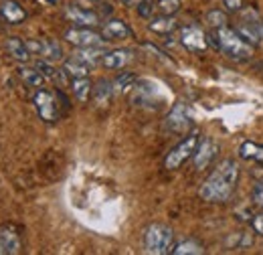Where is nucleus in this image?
I'll use <instances>...</instances> for the list:
<instances>
[{
	"label": "nucleus",
	"mask_w": 263,
	"mask_h": 255,
	"mask_svg": "<svg viewBox=\"0 0 263 255\" xmlns=\"http://www.w3.org/2000/svg\"><path fill=\"white\" fill-rule=\"evenodd\" d=\"M237 180H239L237 162L233 158L223 160L213 170V174L202 183V187L198 189V196L206 203H227L235 192Z\"/></svg>",
	"instance_id": "1"
},
{
	"label": "nucleus",
	"mask_w": 263,
	"mask_h": 255,
	"mask_svg": "<svg viewBox=\"0 0 263 255\" xmlns=\"http://www.w3.org/2000/svg\"><path fill=\"white\" fill-rule=\"evenodd\" d=\"M211 39L215 41L219 51H223L227 57L235 59V61H247L253 57V45L247 43L235 29H229V27L215 29Z\"/></svg>",
	"instance_id": "2"
},
{
	"label": "nucleus",
	"mask_w": 263,
	"mask_h": 255,
	"mask_svg": "<svg viewBox=\"0 0 263 255\" xmlns=\"http://www.w3.org/2000/svg\"><path fill=\"white\" fill-rule=\"evenodd\" d=\"M144 249L152 255L172 253V249H174V231L162 223H152L144 233Z\"/></svg>",
	"instance_id": "3"
},
{
	"label": "nucleus",
	"mask_w": 263,
	"mask_h": 255,
	"mask_svg": "<svg viewBox=\"0 0 263 255\" xmlns=\"http://www.w3.org/2000/svg\"><path fill=\"white\" fill-rule=\"evenodd\" d=\"M198 134H189L182 142H178L168 154H166L164 158V168L166 170H178L184 162L189 158H193V154H195V150H197L198 146Z\"/></svg>",
	"instance_id": "4"
},
{
	"label": "nucleus",
	"mask_w": 263,
	"mask_h": 255,
	"mask_svg": "<svg viewBox=\"0 0 263 255\" xmlns=\"http://www.w3.org/2000/svg\"><path fill=\"white\" fill-rule=\"evenodd\" d=\"M235 31L239 32L247 43L259 45L263 43V16H259L253 10H245L239 19V25Z\"/></svg>",
	"instance_id": "5"
},
{
	"label": "nucleus",
	"mask_w": 263,
	"mask_h": 255,
	"mask_svg": "<svg viewBox=\"0 0 263 255\" xmlns=\"http://www.w3.org/2000/svg\"><path fill=\"white\" fill-rule=\"evenodd\" d=\"M27 47L39 59H45V61H51V63H57V61L63 59V49H61V45L57 41H51V39H29Z\"/></svg>",
	"instance_id": "6"
},
{
	"label": "nucleus",
	"mask_w": 263,
	"mask_h": 255,
	"mask_svg": "<svg viewBox=\"0 0 263 255\" xmlns=\"http://www.w3.org/2000/svg\"><path fill=\"white\" fill-rule=\"evenodd\" d=\"M166 128L174 134H189V130L193 128V114L186 103H174V107L166 116Z\"/></svg>",
	"instance_id": "7"
},
{
	"label": "nucleus",
	"mask_w": 263,
	"mask_h": 255,
	"mask_svg": "<svg viewBox=\"0 0 263 255\" xmlns=\"http://www.w3.org/2000/svg\"><path fill=\"white\" fill-rule=\"evenodd\" d=\"M69 45L77 47V49H83V47H101L103 45V34L91 31L89 27H75V29H69L63 34Z\"/></svg>",
	"instance_id": "8"
},
{
	"label": "nucleus",
	"mask_w": 263,
	"mask_h": 255,
	"mask_svg": "<svg viewBox=\"0 0 263 255\" xmlns=\"http://www.w3.org/2000/svg\"><path fill=\"white\" fill-rule=\"evenodd\" d=\"M33 103H34V107H36V112H39V116H41V120H45V122H49V124L57 122V118H59L57 97L53 96L51 92L39 89L33 97Z\"/></svg>",
	"instance_id": "9"
},
{
	"label": "nucleus",
	"mask_w": 263,
	"mask_h": 255,
	"mask_svg": "<svg viewBox=\"0 0 263 255\" xmlns=\"http://www.w3.org/2000/svg\"><path fill=\"white\" fill-rule=\"evenodd\" d=\"M65 16L75 25V27H98L99 25V16L91 10H85L81 6H75V4H69L65 8Z\"/></svg>",
	"instance_id": "10"
},
{
	"label": "nucleus",
	"mask_w": 263,
	"mask_h": 255,
	"mask_svg": "<svg viewBox=\"0 0 263 255\" xmlns=\"http://www.w3.org/2000/svg\"><path fill=\"white\" fill-rule=\"evenodd\" d=\"M217 156V144L211 140V138H204V140H198V146L193 154V162H195V168L197 170H204L213 158Z\"/></svg>",
	"instance_id": "11"
},
{
	"label": "nucleus",
	"mask_w": 263,
	"mask_h": 255,
	"mask_svg": "<svg viewBox=\"0 0 263 255\" xmlns=\"http://www.w3.org/2000/svg\"><path fill=\"white\" fill-rule=\"evenodd\" d=\"M180 43L189 49V51H204L209 41L206 34L200 31L198 27H184L180 31Z\"/></svg>",
	"instance_id": "12"
},
{
	"label": "nucleus",
	"mask_w": 263,
	"mask_h": 255,
	"mask_svg": "<svg viewBox=\"0 0 263 255\" xmlns=\"http://www.w3.org/2000/svg\"><path fill=\"white\" fill-rule=\"evenodd\" d=\"M101 34L107 39V41H126L132 37V29L120 19H111L103 25V31Z\"/></svg>",
	"instance_id": "13"
},
{
	"label": "nucleus",
	"mask_w": 263,
	"mask_h": 255,
	"mask_svg": "<svg viewBox=\"0 0 263 255\" xmlns=\"http://www.w3.org/2000/svg\"><path fill=\"white\" fill-rule=\"evenodd\" d=\"M0 16L10 25H21L27 19V10L16 0H4L0 4Z\"/></svg>",
	"instance_id": "14"
},
{
	"label": "nucleus",
	"mask_w": 263,
	"mask_h": 255,
	"mask_svg": "<svg viewBox=\"0 0 263 255\" xmlns=\"http://www.w3.org/2000/svg\"><path fill=\"white\" fill-rule=\"evenodd\" d=\"M132 59H134V53H132L130 49H114V51L103 55L101 65L105 69H124Z\"/></svg>",
	"instance_id": "15"
},
{
	"label": "nucleus",
	"mask_w": 263,
	"mask_h": 255,
	"mask_svg": "<svg viewBox=\"0 0 263 255\" xmlns=\"http://www.w3.org/2000/svg\"><path fill=\"white\" fill-rule=\"evenodd\" d=\"M4 47H6V51L10 53V57L16 59L18 63H27V61L31 59V55H33V53L29 51V47H27V41H23V39H18V37L6 39Z\"/></svg>",
	"instance_id": "16"
},
{
	"label": "nucleus",
	"mask_w": 263,
	"mask_h": 255,
	"mask_svg": "<svg viewBox=\"0 0 263 255\" xmlns=\"http://www.w3.org/2000/svg\"><path fill=\"white\" fill-rule=\"evenodd\" d=\"M18 77L23 79V83H27L29 87H36V89L45 87V81H47V77L36 67H29V65L18 67Z\"/></svg>",
	"instance_id": "17"
},
{
	"label": "nucleus",
	"mask_w": 263,
	"mask_h": 255,
	"mask_svg": "<svg viewBox=\"0 0 263 255\" xmlns=\"http://www.w3.org/2000/svg\"><path fill=\"white\" fill-rule=\"evenodd\" d=\"M89 69H91V65H87L83 59H79V57H69L63 61V73L69 75V77H73V79H77V77H87L89 75Z\"/></svg>",
	"instance_id": "18"
},
{
	"label": "nucleus",
	"mask_w": 263,
	"mask_h": 255,
	"mask_svg": "<svg viewBox=\"0 0 263 255\" xmlns=\"http://www.w3.org/2000/svg\"><path fill=\"white\" fill-rule=\"evenodd\" d=\"M148 29L156 34H168L176 29V21L174 16H166V14H158V16H152L150 23H148Z\"/></svg>",
	"instance_id": "19"
},
{
	"label": "nucleus",
	"mask_w": 263,
	"mask_h": 255,
	"mask_svg": "<svg viewBox=\"0 0 263 255\" xmlns=\"http://www.w3.org/2000/svg\"><path fill=\"white\" fill-rule=\"evenodd\" d=\"M239 156L243 160H253V162L263 164V144L245 140V142L239 146Z\"/></svg>",
	"instance_id": "20"
},
{
	"label": "nucleus",
	"mask_w": 263,
	"mask_h": 255,
	"mask_svg": "<svg viewBox=\"0 0 263 255\" xmlns=\"http://www.w3.org/2000/svg\"><path fill=\"white\" fill-rule=\"evenodd\" d=\"M0 241L8 255H16L21 251V239L12 229H0Z\"/></svg>",
	"instance_id": "21"
},
{
	"label": "nucleus",
	"mask_w": 263,
	"mask_h": 255,
	"mask_svg": "<svg viewBox=\"0 0 263 255\" xmlns=\"http://www.w3.org/2000/svg\"><path fill=\"white\" fill-rule=\"evenodd\" d=\"M71 92L75 94V97L79 101H87V97L91 96V92H93V85H91V81L87 77H77L71 83Z\"/></svg>",
	"instance_id": "22"
},
{
	"label": "nucleus",
	"mask_w": 263,
	"mask_h": 255,
	"mask_svg": "<svg viewBox=\"0 0 263 255\" xmlns=\"http://www.w3.org/2000/svg\"><path fill=\"white\" fill-rule=\"evenodd\" d=\"M75 57H79V59H83L87 65H98V63H101V59H103V51L99 49V47H83V49H79V51H75L73 53Z\"/></svg>",
	"instance_id": "23"
},
{
	"label": "nucleus",
	"mask_w": 263,
	"mask_h": 255,
	"mask_svg": "<svg viewBox=\"0 0 263 255\" xmlns=\"http://www.w3.org/2000/svg\"><path fill=\"white\" fill-rule=\"evenodd\" d=\"M114 94V85L109 81H99L98 87H93V99L98 105H105Z\"/></svg>",
	"instance_id": "24"
},
{
	"label": "nucleus",
	"mask_w": 263,
	"mask_h": 255,
	"mask_svg": "<svg viewBox=\"0 0 263 255\" xmlns=\"http://www.w3.org/2000/svg\"><path fill=\"white\" fill-rule=\"evenodd\" d=\"M202 251H204L202 245L197 243V241H193V239L182 241V243L174 245V249H172V253L174 255H200Z\"/></svg>",
	"instance_id": "25"
},
{
	"label": "nucleus",
	"mask_w": 263,
	"mask_h": 255,
	"mask_svg": "<svg viewBox=\"0 0 263 255\" xmlns=\"http://www.w3.org/2000/svg\"><path fill=\"white\" fill-rule=\"evenodd\" d=\"M134 83H136V75L130 73V71H126V73H122L116 81H111V85H114V94H124V92H128L134 87Z\"/></svg>",
	"instance_id": "26"
},
{
	"label": "nucleus",
	"mask_w": 263,
	"mask_h": 255,
	"mask_svg": "<svg viewBox=\"0 0 263 255\" xmlns=\"http://www.w3.org/2000/svg\"><path fill=\"white\" fill-rule=\"evenodd\" d=\"M180 8H182V0H158L156 2V10L160 14H166V16L178 14Z\"/></svg>",
	"instance_id": "27"
},
{
	"label": "nucleus",
	"mask_w": 263,
	"mask_h": 255,
	"mask_svg": "<svg viewBox=\"0 0 263 255\" xmlns=\"http://www.w3.org/2000/svg\"><path fill=\"white\" fill-rule=\"evenodd\" d=\"M206 23H209L213 29H221V27H227L229 16H227V12H225V10L215 8V10H211V12L206 14Z\"/></svg>",
	"instance_id": "28"
},
{
	"label": "nucleus",
	"mask_w": 263,
	"mask_h": 255,
	"mask_svg": "<svg viewBox=\"0 0 263 255\" xmlns=\"http://www.w3.org/2000/svg\"><path fill=\"white\" fill-rule=\"evenodd\" d=\"M47 79H59V73H57V69L51 65V61H45V59H41V61H36L34 65Z\"/></svg>",
	"instance_id": "29"
},
{
	"label": "nucleus",
	"mask_w": 263,
	"mask_h": 255,
	"mask_svg": "<svg viewBox=\"0 0 263 255\" xmlns=\"http://www.w3.org/2000/svg\"><path fill=\"white\" fill-rule=\"evenodd\" d=\"M154 8H156V4H152V2L144 0V2H140V4H138V14H140V16H146V19H152Z\"/></svg>",
	"instance_id": "30"
},
{
	"label": "nucleus",
	"mask_w": 263,
	"mask_h": 255,
	"mask_svg": "<svg viewBox=\"0 0 263 255\" xmlns=\"http://www.w3.org/2000/svg\"><path fill=\"white\" fill-rule=\"evenodd\" d=\"M223 4L227 6L229 12H239L243 8V0H223Z\"/></svg>",
	"instance_id": "31"
},
{
	"label": "nucleus",
	"mask_w": 263,
	"mask_h": 255,
	"mask_svg": "<svg viewBox=\"0 0 263 255\" xmlns=\"http://www.w3.org/2000/svg\"><path fill=\"white\" fill-rule=\"evenodd\" d=\"M251 225H253V231L263 237V213L261 215H255V217H253V221H251Z\"/></svg>",
	"instance_id": "32"
},
{
	"label": "nucleus",
	"mask_w": 263,
	"mask_h": 255,
	"mask_svg": "<svg viewBox=\"0 0 263 255\" xmlns=\"http://www.w3.org/2000/svg\"><path fill=\"white\" fill-rule=\"evenodd\" d=\"M253 201H255V205L263 207V183H261V185H257V187L253 189Z\"/></svg>",
	"instance_id": "33"
},
{
	"label": "nucleus",
	"mask_w": 263,
	"mask_h": 255,
	"mask_svg": "<svg viewBox=\"0 0 263 255\" xmlns=\"http://www.w3.org/2000/svg\"><path fill=\"white\" fill-rule=\"evenodd\" d=\"M0 255H6V251H4V245H2V241H0Z\"/></svg>",
	"instance_id": "34"
}]
</instances>
